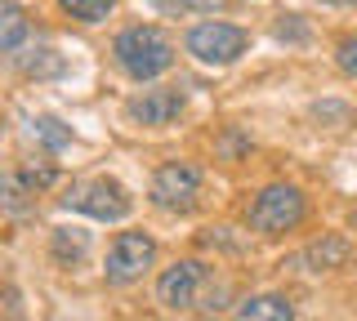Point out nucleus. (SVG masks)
<instances>
[{"instance_id": "f257e3e1", "label": "nucleus", "mask_w": 357, "mask_h": 321, "mask_svg": "<svg viewBox=\"0 0 357 321\" xmlns=\"http://www.w3.org/2000/svg\"><path fill=\"white\" fill-rule=\"evenodd\" d=\"M112 54H116L121 72L134 76V81H152V76H161L174 63V45L165 40V31H156V27L121 31L116 45H112Z\"/></svg>"}, {"instance_id": "f03ea898", "label": "nucleus", "mask_w": 357, "mask_h": 321, "mask_svg": "<svg viewBox=\"0 0 357 321\" xmlns=\"http://www.w3.org/2000/svg\"><path fill=\"white\" fill-rule=\"evenodd\" d=\"M250 228L264 232V237H277V232H290L299 228L304 219V192L295 183H268L259 196L250 201Z\"/></svg>"}, {"instance_id": "7ed1b4c3", "label": "nucleus", "mask_w": 357, "mask_h": 321, "mask_svg": "<svg viewBox=\"0 0 357 321\" xmlns=\"http://www.w3.org/2000/svg\"><path fill=\"white\" fill-rule=\"evenodd\" d=\"M245 45H250V36H245L241 27L232 23H197L192 31H188V54L201 63H215V68H223V63H237Z\"/></svg>"}, {"instance_id": "20e7f679", "label": "nucleus", "mask_w": 357, "mask_h": 321, "mask_svg": "<svg viewBox=\"0 0 357 321\" xmlns=\"http://www.w3.org/2000/svg\"><path fill=\"white\" fill-rule=\"evenodd\" d=\"M152 259H156V241L148 237V232H121V237L112 241V250H107L103 276L112 285H130V281H139V276L152 268Z\"/></svg>"}, {"instance_id": "39448f33", "label": "nucleus", "mask_w": 357, "mask_h": 321, "mask_svg": "<svg viewBox=\"0 0 357 321\" xmlns=\"http://www.w3.org/2000/svg\"><path fill=\"white\" fill-rule=\"evenodd\" d=\"M201 196V170L192 161H170L156 170L152 179V201L161 210H174V214H183V210H192Z\"/></svg>"}, {"instance_id": "423d86ee", "label": "nucleus", "mask_w": 357, "mask_h": 321, "mask_svg": "<svg viewBox=\"0 0 357 321\" xmlns=\"http://www.w3.org/2000/svg\"><path fill=\"white\" fill-rule=\"evenodd\" d=\"M67 205L81 210L89 219H103V224H116V219L130 214V192L112 179H89V183H76L67 192Z\"/></svg>"}, {"instance_id": "0eeeda50", "label": "nucleus", "mask_w": 357, "mask_h": 321, "mask_svg": "<svg viewBox=\"0 0 357 321\" xmlns=\"http://www.w3.org/2000/svg\"><path fill=\"white\" fill-rule=\"evenodd\" d=\"M201 290H206V263H197V259H178L156 281V299L165 308H197Z\"/></svg>"}, {"instance_id": "6e6552de", "label": "nucleus", "mask_w": 357, "mask_h": 321, "mask_svg": "<svg viewBox=\"0 0 357 321\" xmlns=\"http://www.w3.org/2000/svg\"><path fill=\"white\" fill-rule=\"evenodd\" d=\"M130 120L139 125H170V120L183 112V94L178 90H143L139 98H130Z\"/></svg>"}, {"instance_id": "1a4fd4ad", "label": "nucleus", "mask_w": 357, "mask_h": 321, "mask_svg": "<svg viewBox=\"0 0 357 321\" xmlns=\"http://www.w3.org/2000/svg\"><path fill=\"white\" fill-rule=\"evenodd\" d=\"M237 321H295L286 295H250L237 304Z\"/></svg>"}, {"instance_id": "9d476101", "label": "nucleus", "mask_w": 357, "mask_h": 321, "mask_svg": "<svg viewBox=\"0 0 357 321\" xmlns=\"http://www.w3.org/2000/svg\"><path fill=\"white\" fill-rule=\"evenodd\" d=\"M304 263L312 272H326V268H340V263H349V241L340 237H321L317 246L304 250Z\"/></svg>"}, {"instance_id": "9b49d317", "label": "nucleus", "mask_w": 357, "mask_h": 321, "mask_svg": "<svg viewBox=\"0 0 357 321\" xmlns=\"http://www.w3.org/2000/svg\"><path fill=\"white\" fill-rule=\"evenodd\" d=\"M27 36V14L14 0H0V49H18Z\"/></svg>"}, {"instance_id": "f8f14e48", "label": "nucleus", "mask_w": 357, "mask_h": 321, "mask_svg": "<svg viewBox=\"0 0 357 321\" xmlns=\"http://www.w3.org/2000/svg\"><path fill=\"white\" fill-rule=\"evenodd\" d=\"M27 205H31V183L18 179V174H0V210L22 214Z\"/></svg>"}, {"instance_id": "ddd939ff", "label": "nucleus", "mask_w": 357, "mask_h": 321, "mask_svg": "<svg viewBox=\"0 0 357 321\" xmlns=\"http://www.w3.org/2000/svg\"><path fill=\"white\" fill-rule=\"evenodd\" d=\"M59 5H63L72 18H81V23H103L116 0H59Z\"/></svg>"}, {"instance_id": "4468645a", "label": "nucleus", "mask_w": 357, "mask_h": 321, "mask_svg": "<svg viewBox=\"0 0 357 321\" xmlns=\"http://www.w3.org/2000/svg\"><path fill=\"white\" fill-rule=\"evenodd\" d=\"M54 254L67 263V259H81L85 254V232L81 228H54Z\"/></svg>"}, {"instance_id": "2eb2a0df", "label": "nucleus", "mask_w": 357, "mask_h": 321, "mask_svg": "<svg viewBox=\"0 0 357 321\" xmlns=\"http://www.w3.org/2000/svg\"><path fill=\"white\" fill-rule=\"evenodd\" d=\"M31 130H36V139L50 143V148H67V143H72V130H67L59 116H36V120H31Z\"/></svg>"}, {"instance_id": "dca6fc26", "label": "nucleus", "mask_w": 357, "mask_h": 321, "mask_svg": "<svg viewBox=\"0 0 357 321\" xmlns=\"http://www.w3.org/2000/svg\"><path fill=\"white\" fill-rule=\"evenodd\" d=\"M152 9H161V14H188V9H206L210 0H148Z\"/></svg>"}, {"instance_id": "f3484780", "label": "nucleus", "mask_w": 357, "mask_h": 321, "mask_svg": "<svg viewBox=\"0 0 357 321\" xmlns=\"http://www.w3.org/2000/svg\"><path fill=\"white\" fill-rule=\"evenodd\" d=\"M340 68H344V72H349L353 81H357V36H349V40L340 45Z\"/></svg>"}, {"instance_id": "a211bd4d", "label": "nucleus", "mask_w": 357, "mask_h": 321, "mask_svg": "<svg viewBox=\"0 0 357 321\" xmlns=\"http://www.w3.org/2000/svg\"><path fill=\"white\" fill-rule=\"evenodd\" d=\"M326 5H357V0H326Z\"/></svg>"}, {"instance_id": "6ab92c4d", "label": "nucleus", "mask_w": 357, "mask_h": 321, "mask_svg": "<svg viewBox=\"0 0 357 321\" xmlns=\"http://www.w3.org/2000/svg\"><path fill=\"white\" fill-rule=\"evenodd\" d=\"M353 228H357V210H353Z\"/></svg>"}, {"instance_id": "aec40b11", "label": "nucleus", "mask_w": 357, "mask_h": 321, "mask_svg": "<svg viewBox=\"0 0 357 321\" xmlns=\"http://www.w3.org/2000/svg\"><path fill=\"white\" fill-rule=\"evenodd\" d=\"M210 321H215V317H210Z\"/></svg>"}]
</instances>
